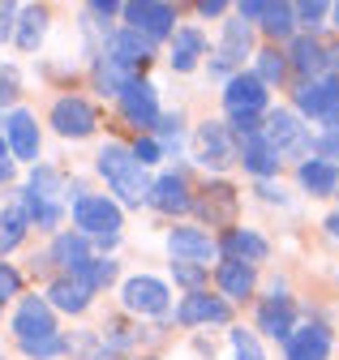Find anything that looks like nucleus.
Returning <instances> with one entry per match:
<instances>
[{"label": "nucleus", "mask_w": 339, "mask_h": 360, "mask_svg": "<svg viewBox=\"0 0 339 360\" xmlns=\"http://www.w3.org/2000/svg\"><path fill=\"white\" fill-rule=\"evenodd\" d=\"M172 275H177V283H185L189 292H202V279H206V266H189V262H172Z\"/></svg>", "instance_id": "58836bf2"}, {"label": "nucleus", "mask_w": 339, "mask_h": 360, "mask_svg": "<svg viewBox=\"0 0 339 360\" xmlns=\"http://www.w3.org/2000/svg\"><path fill=\"white\" fill-rule=\"evenodd\" d=\"M120 13H124V22H129V30L146 34L151 43L177 34V9L172 5H159V0H134V5H120Z\"/></svg>", "instance_id": "7ed1b4c3"}, {"label": "nucleus", "mask_w": 339, "mask_h": 360, "mask_svg": "<svg viewBox=\"0 0 339 360\" xmlns=\"http://www.w3.org/2000/svg\"><path fill=\"white\" fill-rule=\"evenodd\" d=\"M26 228H30V219H26L22 202H18V206H9L5 214H0V253H13V249L22 245Z\"/></svg>", "instance_id": "c756f323"}, {"label": "nucleus", "mask_w": 339, "mask_h": 360, "mask_svg": "<svg viewBox=\"0 0 339 360\" xmlns=\"http://www.w3.org/2000/svg\"><path fill=\"white\" fill-rule=\"evenodd\" d=\"M193 150H198V163L210 167V172H224V167L236 163V138L224 120H206L193 138Z\"/></svg>", "instance_id": "39448f33"}, {"label": "nucleus", "mask_w": 339, "mask_h": 360, "mask_svg": "<svg viewBox=\"0 0 339 360\" xmlns=\"http://www.w3.org/2000/svg\"><path fill=\"white\" fill-rule=\"evenodd\" d=\"M292 322H296V304H292V296H283L275 288V296L262 300V309H258V330L271 335V339H279V343H288V335L296 330Z\"/></svg>", "instance_id": "a211bd4d"}, {"label": "nucleus", "mask_w": 339, "mask_h": 360, "mask_svg": "<svg viewBox=\"0 0 339 360\" xmlns=\"http://www.w3.org/2000/svg\"><path fill=\"white\" fill-rule=\"evenodd\" d=\"M292 13H296V26L318 30L331 18V5H326V0H305V5H292Z\"/></svg>", "instance_id": "f704fd0d"}, {"label": "nucleus", "mask_w": 339, "mask_h": 360, "mask_svg": "<svg viewBox=\"0 0 339 360\" xmlns=\"http://www.w3.org/2000/svg\"><path fill=\"white\" fill-rule=\"evenodd\" d=\"M95 167H99V176H103L108 185H112V193H116V206H142V202L151 198L146 167L134 159V150H129V146L108 142V146L99 150Z\"/></svg>", "instance_id": "f257e3e1"}, {"label": "nucleus", "mask_w": 339, "mask_h": 360, "mask_svg": "<svg viewBox=\"0 0 339 360\" xmlns=\"http://www.w3.org/2000/svg\"><path fill=\"white\" fill-rule=\"evenodd\" d=\"M167 253H172V262L210 266V257L219 253V245L210 240V232H202V228H172L167 232Z\"/></svg>", "instance_id": "4468645a"}, {"label": "nucleus", "mask_w": 339, "mask_h": 360, "mask_svg": "<svg viewBox=\"0 0 339 360\" xmlns=\"http://www.w3.org/2000/svg\"><path fill=\"white\" fill-rule=\"evenodd\" d=\"M5 146L22 163H34L39 159V120L30 112H22V108L9 112V120H5Z\"/></svg>", "instance_id": "dca6fc26"}, {"label": "nucleus", "mask_w": 339, "mask_h": 360, "mask_svg": "<svg viewBox=\"0 0 339 360\" xmlns=\"http://www.w3.org/2000/svg\"><path fill=\"white\" fill-rule=\"evenodd\" d=\"M155 133H159V150L167 155V150H181V142H185V129H181V112H172V116H163L159 112V120H155Z\"/></svg>", "instance_id": "473e14b6"}, {"label": "nucleus", "mask_w": 339, "mask_h": 360, "mask_svg": "<svg viewBox=\"0 0 339 360\" xmlns=\"http://www.w3.org/2000/svg\"><path fill=\"white\" fill-rule=\"evenodd\" d=\"M48 262H56L65 275L73 279L82 266L91 262V240L82 236V232H60L56 240H52V253H48Z\"/></svg>", "instance_id": "5701e85b"}, {"label": "nucleus", "mask_w": 339, "mask_h": 360, "mask_svg": "<svg viewBox=\"0 0 339 360\" xmlns=\"http://www.w3.org/2000/svg\"><path fill=\"white\" fill-rule=\"evenodd\" d=\"M283 73H288V60H283L275 48H262V52H258V69H253V77H258L262 86H275V82H283Z\"/></svg>", "instance_id": "72a5a7b5"}, {"label": "nucleus", "mask_w": 339, "mask_h": 360, "mask_svg": "<svg viewBox=\"0 0 339 360\" xmlns=\"http://www.w3.org/2000/svg\"><path fill=\"white\" fill-rule=\"evenodd\" d=\"M52 129L60 133V138H91V133L99 129V112L77 99V95H65L52 103Z\"/></svg>", "instance_id": "9d476101"}, {"label": "nucleus", "mask_w": 339, "mask_h": 360, "mask_svg": "<svg viewBox=\"0 0 339 360\" xmlns=\"http://www.w3.org/2000/svg\"><path fill=\"white\" fill-rule=\"evenodd\" d=\"M296 112L309 116V120H339V77H314V82H301L296 86Z\"/></svg>", "instance_id": "20e7f679"}, {"label": "nucleus", "mask_w": 339, "mask_h": 360, "mask_svg": "<svg viewBox=\"0 0 339 360\" xmlns=\"http://www.w3.org/2000/svg\"><path fill=\"white\" fill-rule=\"evenodd\" d=\"M314 146H318V159H326V163H335V167H339V120H331V124H326V133H322Z\"/></svg>", "instance_id": "4c0bfd02"}, {"label": "nucleus", "mask_w": 339, "mask_h": 360, "mask_svg": "<svg viewBox=\"0 0 339 360\" xmlns=\"http://www.w3.org/2000/svg\"><path fill=\"white\" fill-rule=\"evenodd\" d=\"M236 163L249 172V176H258V180H271L279 176V155L262 142V138H249V142H236Z\"/></svg>", "instance_id": "393cba45"}, {"label": "nucleus", "mask_w": 339, "mask_h": 360, "mask_svg": "<svg viewBox=\"0 0 339 360\" xmlns=\"http://www.w3.org/2000/svg\"><path fill=\"white\" fill-rule=\"evenodd\" d=\"M159 214H185L189 206H193V198H189V185H185V176H177V172H167V176H159V180H151V198H146Z\"/></svg>", "instance_id": "6ab92c4d"}, {"label": "nucleus", "mask_w": 339, "mask_h": 360, "mask_svg": "<svg viewBox=\"0 0 339 360\" xmlns=\"http://www.w3.org/2000/svg\"><path fill=\"white\" fill-rule=\"evenodd\" d=\"M232 352H236V360H267L262 356V347H258V335L253 330H232Z\"/></svg>", "instance_id": "e433bc0d"}, {"label": "nucleus", "mask_w": 339, "mask_h": 360, "mask_svg": "<svg viewBox=\"0 0 339 360\" xmlns=\"http://www.w3.org/2000/svg\"><path fill=\"white\" fill-rule=\"evenodd\" d=\"M262 30L271 34V39H288L292 30H296V13H292V5H267L262 9Z\"/></svg>", "instance_id": "7c9ffc66"}, {"label": "nucleus", "mask_w": 339, "mask_h": 360, "mask_svg": "<svg viewBox=\"0 0 339 360\" xmlns=\"http://www.w3.org/2000/svg\"><path fill=\"white\" fill-rule=\"evenodd\" d=\"M198 13H202V18H224V13H228V5H224V0H202Z\"/></svg>", "instance_id": "37998d69"}, {"label": "nucleus", "mask_w": 339, "mask_h": 360, "mask_svg": "<svg viewBox=\"0 0 339 360\" xmlns=\"http://www.w3.org/2000/svg\"><path fill=\"white\" fill-rule=\"evenodd\" d=\"M215 283H219L224 296L245 300V296L253 292V283H258V275H253V266H249V262H232V257H224L219 270H215Z\"/></svg>", "instance_id": "cd10ccee"}, {"label": "nucleus", "mask_w": 339, "mask_h": 360, "mask_svg": "<svg viewBox=\"0 0 339 360\" xmlns=\"http://www.w3.org/2000/svg\"><path fill=\"white\" fill-rule=\"evenodd\" d=\"M44 34H48V9L44 5H30V9H22V18H18V48L22 52H34L39 43H44Z\"/></svg>", "instance_id": "c85d7f7f"}, {"label": "nucleus", "mask_w": 339, "mask_h": 360, "mask_svg": "<svg viewBox=\"0 0 339 360\" xmlns=\"http://www.w3.org/2000/svg\"><path fill=\"white\" fill-rule=\"evenodd\" d=\"M206 198H193V206L189 210H198L202 219H210V223H224V228H232V219H236V189L228 185V180H215V185H206L202 189Z\"/></svg>", "instance_id": "f3484780"}, {"label": "nucleus", "mask_w": 339, "mask_h": 360, "mask_svg": "<svg viewBox=\"0 0 339 360\" xmlns=\"http://www.w3.org/2000/svg\"><path fill=\"white\" fill-rule=\"evenodd\" d=\"M73 223H77V232L87 240H116L120 228H124V214H120V206L112 198L87 193V198L73 202Z\"/></svg>", "instance_id": "f03ea898"}, {"label": "nucleus", "mask_w": 339, "mask_h": 360, "mask_svg": "<svg viewBox=\"0 0 339 360\" xmlns=\"http://www.w3.org/2000/svg\"><path fill=\"white\" fill-rule=\"evenodd\" d=\"M146 360H151V356H146Z\"/></svg>", "instance_id": "864d4df0"}, {"label": "nucleus", "mask_w": 339, "mask_h": 360, "mask_svg": "<svg viewBox=\"0 0 339 360\" xmlns=\"http://www.w3.org/2000/svg\"><path fill=\"white\" fill-rule=\"evenodd\" d=\"M331 18H335V26H339V5H335V9H331Z\"/></svg>", "instance_id": "603ef678"}, {"label": "nucleus", "mask_w": 339, "mask_h": 360, "mask_svg": "<svg viewBox=\"0 0 339 360\" xmlns=\"http://www.w3.org/2000/svg\"><path fill=\"white\" fill-rule=\"evenodd\" d=\"M245 56H253V26L232 18L224 22V39H219L215 60H210V77H232V69L245 65Z\"/></svg>", "instance_id": "0eeeda50"}, {"label": "nucleus", "mask_w": 339, "mask_h": 360, "mask_svg": "<svg viewBox=\"0 0 339 360\" xmlns=\"http://www.w3.org/2000/svg\"><path fill=\"white\" fill-rule=\"evenodd\" d=\"M22 95V82H18V69H5L0 65V103H13Z\"/></svg>", "instance_id": "79ce46f5"}, {"label": "nucleus", "mask_w": 339, "mask_h": 360, "mask_svg": "<svg viewBox=\"0 0 339 360\" xmlns=\"http://www.w3.org/2000/svg\"><path fill=\"white\" fill-rule=\"evenodd\" d=\"M91 288L82 283V279H69V275H60V279H52V288H48V304L52 309H60V313H87L91 309Z\"/></svg>", "instance_id": "bb28decb"}, {"label": "nucleus", "mask_w": 339, "mask_h": 360, "mask_svg": "<svg viewBox=\"0 0 339 360\" xmlns=\"http://www.w3.org/2000/svg\"><path fill=\"white\" fill-rule=\"evenodd\" d=\"M224 108L228 116H262L267 108V86L253 77V73H232L228 90H224Z\"/></svg>", "instance_id": "ddd939ff"}, {"label": "nucleus", "mask_w": 339, "mask_h": 360, "mask_svg": "<svg viewBox=\"0 0 339 360\" xmlns=\"http://www.w3.org/2000/svg\"><path fill=\"white\" fill-rule=\"evenodd\" d=\"M177 322L181 326H224V322H232V309H228V300L224 296H210V292H189L181 304H177Z\"/></svg>", "instance_id": "2eb2a0df"}, {"label": "nucleus", "mask_w": 339, "mask_h": 360, "mask_svg": "<svg viewBox=\"0 0 339 360\" xmlns=\"http://www.w3.org/2000/svg\"><path fill=\"white\" fill-rule=\"evenodd\" d=\"M262 142L279 155V163H283V155H309V129L296 120V112H271V120L262 124Z\"/></svg>", "instance_id": "423d86ee"}, {"label": "nucleus", "mask_w": 339, "mask_h": 360, "mask_svg": "<svg viewBox=\"0 0 339 360\" xmlns=\"http://www.w3.org/2000/svg\"><path fill=\"white\" fill-rule=\"evenodd\" d=\"M151 52H155V43H151L146 34L129 30V26L112 30V34H108V43H103V56H108V60H116L120 69H129L134 77L151 65Z\"/></svg>", "instance_id": "6e6552de"}, {"label": "nucleus", "mask_w": 339, "mask_h": 360, "mask_svg": "<svg viewBox=\"0 0 339 360\" xmlns=\"http://www.w3.org/2000/svg\"><path fill=\"white\" fill-rule=\"evenodd\" d=\"M129 150H134V159H138L142 167H151V163H159V159H163V150H159V142H155V138H138Z\"/></svg>", "instance_id": "a19ab883"}, {"label": "nucleus", "mask_w": 339, "mask_h": 360, "mask_svg": "<svg viewBox=\"0 0 339 360\" xmlns=\"http://www.w3.org/2000/svg\"><path fill=\"white\" fill-rule=\"evenodd\" d=\"M0 159H9V146H5V138H0Z\"/></svg>", "instance_id": "3c124183"}, {"label": "nucleus", "mask_w": 339, "mask_h": 360, "mask_svg": "<svg viewBox=\"0 0 339 360\" xmlns=\"http://www.w3.org/2000/svg\"><path fill=\"white\" fill-rule=\"evenodd\" d=\"M9 176H13V159H0V185H5Z\"/></svg>", "instance_id": "49530a36"}, {"label": "nucleus", "mask_w": 339, "mask_h": 360, "mask_svg": "<svg viewBox=\"0 0 339 360\" xmlns=\"http://www.w3.org/2000/svg\"><path fill=\"white\" fill-rule=\"evenodd\" d=\"M13 335H18V343L60 335V330H56V313H52V304H48L44 296H26V300L18 304V313H13Z\"/></svg>", "instance_id": "f8f14e48"}, {"label": "nucleus", "mask_w": 339, "mask_h": 360, "mask_svg": "<svg viewBox=\"0 0 339 360\" xmlns=\"http://www.w3.org/2000/svg\"><path fill=\"white\" fill-rule=\"evenodd\" d=\"M326 56H331V65H339V48H326Z\"/></svg>", "instance_id": "8fccbe9b"}, {"label": "nucleus", "mask_w": 339, "mask_h": 360, "mask_svg": "<svg viewBox=\"0 0 339 360\" xmlns=\"http://www.w3.org/2000/svg\"><path fill=\"white\" fill-rule=\"evenodd\" d=\"M120 300H124V309H129V313L159 318V313H167V283L155 279V275H134V279H124Z\"/></svg>", "instance_id": "1a4fd4ad"}, {"label": "nucleus", "mask_w": 339, "mask_h": 360, "mask_svg": "<svg viewBox=\"0 0 339 360\" xmlns=\"http://www.w3.org/2000/svg\"><path fill=\"white\" fill-rule=\"evenodd\" d=\"M258 193H262L267 202H279V206L288 202V198H283V189H279V185H271V180H262V185H258Z\"/></svg>", "instance_id": "a18cd8bd"}, {"label": "nucleus", "mask_w": 339, "mask_h": 360, "mask_svg": "<svg viewBox=\"0 0 339 360\" xmlns=\"http://www.w3.org/2000/svg\"><path fill=\"white\" fill-rule=\"evenodd\" d=\"M202 56H206V34L193 30V26H181V30L172 34V52H167V65H172V73L198 69Z\"/></svg>", "instance_id": "4be33fe9"}, {"label": "nucleus", "mask_w": 339, "mask_h": 360, "mask_svg": "<svg viewBox=\"0 0 339 360\" xmlns=\"http://www.w3.org/2000/svg\"><path fill=\"white\" fill-rule=\"evenodd\" d=\"M73 279H82L91 292H99V288H108V283L116 279V262H112V257H91V262L82 266Z\"/></svg>", "instance_id": "2f4dec72"}, {"label": "nucleus", "mask_w": 339, "mask_h": 360, "mask_svg": "<svg viewBox=\"0 0 339 360\" xmlns=\"http://www.w3.org/2000/svg\"><path fill=\"white\" fill-rule=\"evenodd\" d=\"M219 249H224V257H232V262H267V253H271V245L258 236V232H249V228H228V236L219 240Z\"/></svg>", "instance_id": "a878e982"}, {"label": "nucleus", "mask_w": 339, "mask_h": 360, "mask_svg": "<svg viewBox=\"0 0 339 360\" xmlns=\"http://www.w3.org/2000/svg\"><path fill=\"white\" fill-rule=\"evenodd\" d=\"M9 30H13V22H9V18H0V39H5Z\"/></svg>", "instance_id": "09e8293b"}, {"label": "nucleus", "mask_w": 339, "mask_h": 360, "mask_svg": "<svg viewBox=\"0 0 339 360\" xmlns=\"http://www.w3.org/2000/svg\"><path fill=\"white\" fill-rule=\"evenodd\" d=\"M283 347H288V360H326L331 356V330L322 322H309L301 330H292Z\"/></svg>", "instance_id": "aec40b11"}, {"label": "nucleus", "mask_w": 339, "mask_h": 360, "mask_svg": "<svg viewBox=\"0 0 339 360\" xmlns=\"http://www.w3.org/2000/svg\"><path fill=\"white\" fill-rule=\"evenodd\" d=\"M91 13H95V18H108V22H112V18L120 13V5H112V0H95V5H91Z\"/></svg>", "instance_id": "c03bdc74"}, {"label": "nucleus", "mask_w": 339, "mask_h": 360, "mask_svg": "<svg viewBox=\"0 0 339 360\" xmlns=\"http://www.w3.org/2000/svg\"><path fill=\"white\" fill-rule=\"evenodd\" d=\"M120 112H124V120H129L134 129H155V120H159V90H155V82H129L120 90Z\"/></svg>", "instance_id": "9b49d317"}, {"label": "nucleus", "mask_w": 339, "mask_h": 360, "mask_svg": "<svg viewBox=\"0 0 339 360\" xmlns=\"http://www.w3.org/2000/svg\"><path fill=\"white\" fill-rule=\"evenodd\" d=\"M296 180H301V189L314 193V198H331V193H339V167L326 163V159H318V155L301 159V167H296Z\"/></svg>", "instance_id": "412c9836"}, {"label": "nucleus", "mask_w": 339, "mask_h": 360, "mask_svg": "<svg viewBox=\"0 0 339 360\" xmlns=\"http://www.w3.org/2000/svg\"><path fill=\"white\" fill-rule=\"evenodd\" d=\"M326 232H331V236H335V240H339V210H335V214H331V219H326Z\"/></svg>", "instance_id": "de8ad7c7"}, {"label": "nucleus", "mask_w": 339, "mask_h": 360, "mask_svg": "<svg viewBox=\"0 0 339 360\" xmlns=\"http://www.w3.org/2000/svg\"><path fill=\"white\" fill-rule=\"evenodd\" d=\"M18 292H22V275H18V270H13L9 262H0V304L13 300Z\"/></svg>", "instance_id": "ea45409f"}, {"label": "nucleus", "mask_w": 339, "mask_h": 360, "mask_svg": "<svg viewBox=\"0 0 339 360\" xmlns=\"http://www.w3.org/2000/svg\"><path fill=\"white\" fill-rule=\"evenodd\" d=\"M288 56H292V69H296V73H305V82H314V77H326V65H331V56H326V48H322V43H318L314 34L292 39Z\"/></svg>", "instance_id": "b1692460"}, {"label": "nucleus", "mask_w": 339, "mask_h": 360, "mask_svg": "<svg viewBox=\"0 0 339 360\" xmlns=\"http://www.w3.org/2000/svg\"><path fill=\"white\" fill-rule=\"evenodd\" d=\"M22 352H26L30 360H52V356H60V352H65V339H60V335H48V339H26V343H22Z\"/></svg>", "instance_id": "c9c22d12"}]
</instances>
